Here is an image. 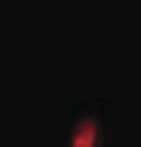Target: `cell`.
<instances>
[{
  "mask_svg": "<svg viewBox=\"0 0 141 147\" xmlns=\"http://www.w3.org/2000/svg\"><path fill=\"white\" fill-rule=\"evenodd\" d=\"M102 144V125L93 116H82L68 136V147H99Z\"/></svg>",
  "mask_w": 141,
  "mask_h": 147,
  "instance_id": "obj_1",
  "label": "cell"
}]
</instances>
